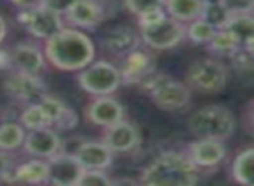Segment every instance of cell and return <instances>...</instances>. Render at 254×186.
I'll return each instance as SVG.
<instances>
[{
  "label": "cell",
  "mask_w": 254,
  "mask_h": 186,
  "mask_svg": "<svg viewBox=\"0 0 254 186\" xmlns=\"http://www.w3.org/2000/svg\"><path fill=\"white\" fill-rule=\"evenodd\" d=\"M46 60L61 71H80L96 58L91 37L75 28H61L46 40Z\"/></svg>",
  "instance_id": "6da1fadb"
},
{
  "label": "cell",
  "mask_w": 254,
  "mask_h": 186,
  "mask_svg": "<svg viewBox=\"0 0 254 186\" xmlns=\"http://www.w3.org/2000/svg\"><path fill=\"white\" fill-rule=\"evenodd\" d=\"M200 181V169L181 151H166L143 169L139 183L148 186H193Z\"/></svg>",
  "instance_id": "7a4b0ae2"
},
{
  "label": "cell",
  "mask_w": 254,
  "mask_h": 186,
  "mask_svg": "<svg viewBox=\"0 0 254 186\" xmlns=\"http://www.w3.org/2000/svg\"><path fill=\"white\" fill-rule=\"evenodd\" d=\"M188 130L197 139H218L226 141L235 132V117L226 106L209 105L198 108L188 117Z\"/></svg>",
  "instance_id": "3957f363"
},
{
  "label": "cell",
  "mask_w": 254,
  "mask_h": 186,
  "mask_svg": "<svg viewBox=\"0 0 254 186\" xmlns=\"http://www.w3.org/2000/svg\"><path fill=\"white\" fill-rule=\"evenodd\" d=\"M139 85L150 94L153 105L164 112H180L190 105L191 92L187 84L167 77L162 71L153 70Z\"/></svg>",
  "instance_id": "277c9868"
},
{
  "label": "cell",
  "mask_w": 254,
  "mask_h": 186,
  "mask_svg": "<svg viewBox=\"0 0 254 186\" xmlns=\"http://www.w3.org/2000/svg\"><path fill=\"white\" fill-rule=\"evenodd\" d=\"M230 82V68L216 58H204L190 64L187 87L198 94H219Z\"/></svg>",
  "instance_id": "5b68a950"
},
{
  "label": "cell",
  "mask_w": 254,
  "mask_h": 186,
  "mask_svg": "<svg viewBox=\"0 0 254 186\" xmlns=\"http://www.w3.org/2000/svg\"><path fill=\"white\" fill-rule=\"evenodd\" d=\"M80 89L92 96H110L122 85V77L115 64L108 61H92L77 75Z\"/></svg>",
  "instance_id": "8992f818"
},
{
  "label": "cell",
  "mask_w": 254,
  "mask_h": 186,
  "mask_svg": "<svg viewBox=\"0 0 254 186\" xmlns=\"http://www.w3.org/2000/svg\"><path fill=\"white\" fill-rule=\"evenodd\" d=\"M185 32H187L185 23L178 21V19L171 18V16H166L157 25L139 30V37H141V42L150 49L167 51L174 49V47H178L183 42Z\"/></svg>",
  "instance_id": "52a82bcc"
},
{
  "label": "cell",
  "mask_w": 254,
  "mask_h": 186,
  "mask_svg": "<svg viewBox=\"0 0 254 186\" xmlns=\"http://www.w3.org/2000/svg\"><path fill=\"white\" fill-rule=\"evenodd\" d=\"M18 21L23 25V28L32 37L40 40H47L63 28L61 16L54 14L53 11L37 5L32 9H21L18 14Z\"/></svg>",
  "instance_id": "ba28073f"
},
{
  "label": "cell",
  "mask_w": 254,
  "mask_h": 186,
  "mask_svg": "<svg viewBox=\"0 0 254 186\" xmlns=\"http://www.w3.org/2000/svg\"><path fill=\"white\" fill-rule=\"evenodd\" d=\"M4 89L11 98L21 103H37L44 94H47V85L39 73H23V71H14L5 78Z\"/></svg>",
  "instance_id": "9c48e42d"
},
{
  "label": "cell",
  "mask_w": 254,
  "mask_h": 186,
  "mask_svg": "<svg viewBox=\"0 0 254 186\" xmlns=\"http://www.w3.org/2000/svg\"><path fill=\"white\" fill-rule=\"evenodd\" d=\"M21 148L30 157L46 160L63 150V139L54 127H40V129H32L25 134Z\"/></svg>",
  "instance_id": "30bf717a"
},
{
  "label": "cell",
  "mask_w": 254,
  "mask_h": 186,
  "mask_svg": "<svg viewBox=\"0 0 254 186\" xmlns=\"http://www.w3.org/2000/svg\"><path fill=\"white\" fill-rule=\"evenodd\" d=\"M47 164V183L58 186H77L78 176L84 167L78 164L77 157L66 151H58L56 155L46 158Z\"/></svg>",
  "instance_id": "8fae6325"
},
{
  "label": "cell",
  "mask_w": 254,
  "mask_h": 186,
  "mask_svg": "<svg viewBox=\"0 0 254 186\" xmlns=\"http://www.w3.org/2000/svg\"><path fill=\"white\" fill-rule=\"evenodd\" d=\"M185 155L202 171V169H214L223 164L228 155V150L225 146V141L195 139L187 146Z\"/></svg>",
  "instance_id": "7c38bea8"
},
{
  "label": "cell",
  "mask_w": 254,
  "mask_h": 186,
  "mask_svg": "<svg viewBox=\"0 0 254 186\" xmlns=\"http://www.w3.org/2000/svg\"><path fill=\"white\" fill-rule=\"evenodd\" d=\"M101 141L113 153H127V151L138 148L141 136H139V130L134 124L120 120L113 125L105 127V134H103Z\"/></svg>",
  "instance_id": "4fadbf2b"
},
{
  "label": "cell",
  "mask_w": 254,
  "mask_h": 186,
  "mask_svg": "<svg viewBox=\"0 0 254 186\" xmlns=\"http://www.w3.org/2000/svg\"><path fill=\"white\" fill-rule=\"evenodd\" d=\"M101 46L105 47V51L113 54V56L124 58L126 54H129L131 51L138 49L141 46V37L131 26L119 25L113 26V28H108L103 33Z\"/></svg>",
  "instance_id": "5bb4252c"
},
{
  "label": "cell",
  "mask_w": 254,
  "mask_h": 186,
  "mask_svg": "<svg viewBox=\"0 0 254 186\" xmlns=\"http://www.w3.org/2000/svg\"><path fill=\"white\" fill-rule=\"evenodd\" d=\"M124 106L115 98L110 96H96V99L85 108V119L98 127H110L124 120Z\"/></svg>",
  "instance_id": "9a60e30c"
},
{
  "label": "cell",
  "mask_w": 254,
  "mask_h": 186,
  "mask_svg": "<svg viewBox=\"0 0 254 186\" xmlns=\"http://www.w3.org/2000/svg\"><path fill=\"white\" fill-rule=\"evenodd\" d=\"M11 70L23 71V73H40L46 64L44 51L37 44L18 42L9 51Z\"/></svg>",
  "instance_id": "2e32d148"
},
{
  "label": "cell",
  "mask_w": 254,
  "mask_h": 186,
  "mask_svg": "<svg viewBox=\"0 0 254 186\" xmlns=\"http://www.w3.org/2000/svg\"><path fill=\"white\" fill-rule=\"evenodd\" d=\"M124 63L122 66L119 68L120 71V77H122L124 84H132V85H139L153 70L152 63V56H150L146 51L141 49V46L138 49L131 51L129 54L122 58Z\"/></svg>",
  "instance_id": "e0dca14e"
},
{
  "label": "cell",
  "mask_w": 254,
  "mask_h": 186,
  "mask_svg": "<svg viewBox=\"0 0 254 186\" xmlns=\"http://www.w3.org/2000/svg\"><path fill=\"white\" fill-rule=\"evenodd\" d=\"M37 103L47 115L51 127H54L56 130H70L78 124L77 112L73 108H70L64 101H61V99L44 94Z\"/></svg>",
  "instance_id": "ac0fdd59"
},
{
  "label": "cell",
  "mask_w": 254,
  "mask_h": 186,
  "mask_svg": "<svg viewBox=\"0 0 254 186\" xmlns=\"http://www.w3.org/2000/svg\"><path fill=\"white\" fill-rule=\"evenodd\" d=\"M73 26L82 30H92L105 19V7L98 0H77L75 5L64 14Z\"/></svg>",
  "instance_id": "d6986e66"
},
{
  "label": "cell",
  "mask_w": 254,
  "mask_h": 186,
  "mask_svg": "<svg viewBox=\"0 0 254 186\" xmlns=\"http://www.w3.org/2000/svg\"><path fill=\"white\" fill-rule=\"evenodd\" d=\"M78 164L84 169H108L113 164V151L103 141H85L75 150Z\"/></svg>",
  "instance_id": "ffe728a7"
},
{
  "label": "cell",
  "mask_w": 254,
  "mask_h": 186,
  "mask_svg": "<svg viewBox=\"0 0 254 186\" xmlns=\"http://www.w3.org/2000/svg\"><path fill=\"white\" fill-rule=\"evenodd\" d=\"M11 176L12 178L9 179L16 183L42 185V183H47V164L42 158H33V160H28L14 167V171H11Z\"/></svg>",
  "instance_id": "44dd1931"
},
{
  "label": "cell",
  "mask_w": 254,
  "mask_h": 186,
  "mask_svg": "<svg viewBox=\"0 0 254 186\" xmlns=\"http://www.w3.org/2000/svg\"><path fill=\"white\" fill-rule=\"evenodd\" d=\"M204 0H164L162 7L167 16L181 23H190L200 18Z\"/></svg>",
  "instance_id": "7402d4cb"
},
{
  "label": "cell",
  "mask_w": 254,
  "mask_h": 186,
  "mask_svg": "<svg viewBox=\"0 0 254 186\" xmlns=\"http://www.w3.org/2000/svg\"><path fill=\"white\" fill-rule=\"evenodd\" d=\"M232 178L235 183L244 186L253 185L254 178V150L253 146H247L235 157L232 164Z\"/></svg>",
  "instance_id": "603a6c76"
},
{
  "label": "cell",
  "mask_w": 254,
  "mask_h": 186,
  "mask_svg": "<svg viewBox=\"0 0 254 186\" xmlns=\"http://www.w3.org/2000/svg\"><path fill=\"white\" fill-rule=\"evenodd\" d=\"M228 32L240 42L242 47H253L254 44V21L253 14H237L230 16L225 26Z\"/></svg>",
  "instance_id": "cb8c5ba5"
},
{
  "label": "cell",
  "mask_w": 254,
  "mask_h": 186,
  "mask_svg": "<svg viewBox=\"0 0 254 186\" xmlns=\"http://www.w3.org/2000/svg\"><path fill=\"white\" fill-rule=\"evenodd\" d=\"M26 129L18 122H4L0 124V150L2 151H14L21 148L25 139Z\"/></svg>",
  "instance_id": "d4e9b609"
},
{
  "label": "cell",
  "mask_w": 254,
  "mask_h": 186,
  "mask_svg": "<svg viewBox=\"0 0 254 186\" xmlns=\"http://www.w3.org/2000/svg\"><path fill=\"white\" fill-rule=\"evenodd\" d=\"M240 46V42L232 35V32H228L226 28L216 30L214 37L211 39V42L207 44V49L212 54H218V56H230V54L235 53Z\"/></svg>",
  "instance_id": "484cf974"
},
{
  "label": "cell",
  "mask_w": 254,
  "mask_h": 186,
  "mask_svg": "<svg viewBox=\"0 0 254 186\" xmlns=\"http://www.w3.org/2000/svg\"><path fill=\"white\" fill-rule=\"evenodd\" d=\"M19 124L25 127L26 130L40 129V127H51V122L44 110L39 106V103H30L26 108L23 110L21 117H19Z\"/></svg>",
  "instance_id": "4316f807"
},
{
  "label": "cell",
  "mask_w": 254,
  "mask_h": 186,
  "mask_svg": "<svg viewBox=\"0 0 254 186\" xmlns=\"http://www.w3.org/2000/svg\"><path fill=\"white\" fill-rule=\"evenodd\" d=\"M214 33H216L214 26L198 18L188 23L187 32H185V39H188L193 44H205V46H207L212 37H214Z\"/></svg>",
  "instance_id": "83f0119b"
},
{
  "label": "cell",
  "mask_w": 254,
  "mask_h": 186,
  "mask_svg": "<svg viewBox=\"0 0 254 186\" xmlns=\"http://www.w3.org/2000/svg\"><path fill=\"white\" fill-rule=\"evenodd\" d=\"M200 19L207 21L209 25H212L216 30H221L226 26L230 19V14L218 4V2H211V0H204V5H202Z\"/></svg>",
  "instance_id": "f1b7e54d"
},
{
  "label": "cell",
  "mask_w": 254,
  "mask_h": 186,
  "mask_svg": "<svg viewBox=\"0 0 254 186\" xmlns=\"http://www.w3.org/2000/svg\"><path fill=\"white\" fill-rule=\"evenodd\" d=\"M228 58L232 60V64L239 73V77H251L253 75V47H239Z\"/></svg>",
  "instance_id": "f546056e"
},
{
  "label": "cell",
  "mask_w": 254,
  "mask_h": 186,
  "mask_svg": "<svg viewBox=\"0 0 254 186\" xmlns=\"http://www.w3.org/2000/svg\"><path fill=\"white\" fill-rule=\"evenodd\" d=\"M112 178L105 172V169H84L78 176L77 186H110Z\"/></svg>",
  "instance_id": "4dcf8cb0"
},
{
  "label": "cell",
  "mask_w": 254,
  "mask_h": 186,
  "mask_svg": "<svg viewBox=\"0 0 254 186\" xmlns=\"http://www.w3.org/2000/svg\"><path fill=\"white\" fill-rule=\"evenodd\" d=\"M230 16L253 14L254 0H216Z\"/></svg>",
  "instance_id": "1f68e13d"
},
{
  "label": "cell",
  "mask_w": 254,
  "mask_h": 186,
  "mask_svg": "<svg viewBox=\"0 0 254 186\" xmlns=\"http://www.w3.org/2000/svg\"><path fill=\"white\" fill-rule=\"evenodd\" d=\"M166 16L167 14H166V11H164V7L159 5V7H152V9H146V11L139 12L136 18H138V26H139V30H141V28H148V26L157 25V23L162 21Z\"/></svg>",
  "instance_id": "d6a6232c"
},
{
  "label": "cell",
  "mask_w": 254,
  "mask_h": 186,
  "mask_svg": "<svg viewBox=\"0 0 254 186\" xmlns=\"http://www.w3.org/2000/svg\"><path fill=\"white\" fill-rule=\"evenodd\" d=\"M162 2L164 0H124V5L129 12L138 16L139 12L146 11V9L159 7V5H162Z\"/></svg>",
  "instance_id": "836d02e7"
},
{
  "label": "cell",
  "mask_w": 254,
  "mask_h": 186,
  "mask_svg": "<svg viewBox=\"0 0 254 186\" xmlns=\"http://www.w3.org/2000/svg\"><path fill=\"white\" fill-rule=\"evenodd\" d=\"M75 2H77V0H42V4L40 5L49 9V11H53L54 14L64 16L71 7H73Z\"/></svg>",
  "instance_id": "e575fe53"
},
{
  "label": "cell",
  "mask_w": 254,
  "mask_h": 186,
  "mask_svg": "<svg viewBox=\"0 0 254 186\" xmlns=\"http://www.w3.org/2000/svg\"><path fill=\"white\" fill-rule=\"evenodd\" d=\"M12 171V157L7 151L0 150V179H9Z\"/></svg>",
  "instance_id": "d590c367"
},
{
  "label": "cell",
  "mask_w": 254,
  "mask_h": 186,
  "mask_svg": "<svg viewBox=\"0 0 254 186\" xmlns=\"http://www.w3.org/2000/svg\"><path fill=\"white\" fill-rule=\"evenodd\" d=\"M12 5L21 11V9H32V7H37V5L42 4V0H9Z\"/></svg>",
  "instance_id": "8d00e7d4"
},
{
  "label": "cell",
  "mask_w": 254,
  "mask_h": 186,
  "mask_svg": "<svg viewBox=\"0 0 254 186\" xmlns=\"http://www.w3.org/2000/svg\"><path fill=\"white\" fill-rule=\"evenodd\" d=\"M0 70H11V60H9V51L0 49Z\"/></svg>",
  "instance_id": "74e56055"
},
{
  "label": "cell",
  "mask_w": 254,
  "mask_h": 186,
  "mask_svg": "<svg viewBox=\"0 0 254 186\" xmlns=\"http://www.w3.org/2000/svg\"><path fill=\"white\" fill-rule=\"evenodd\" d=\"M5 37H7V23H5V19L0 16V44L4 42Z\"/></svg>",
  "instance_id": "f35d334b"
},
{
  "label": "cell",
  "mask_w": 254,
  "mask_h": 186,
  "mask_svg": "<svg viewBox=\"0 0 254 186\" xmlns=\"http://www.w3.org/2000/svg\"><path fill=\"white\" fill-rule=\"evenodd\" d=\"M139 181L131 178H122V179H112V185H138Z\"/></svg>",
  "instance_id": "ab89813d"
}]
</instances>
